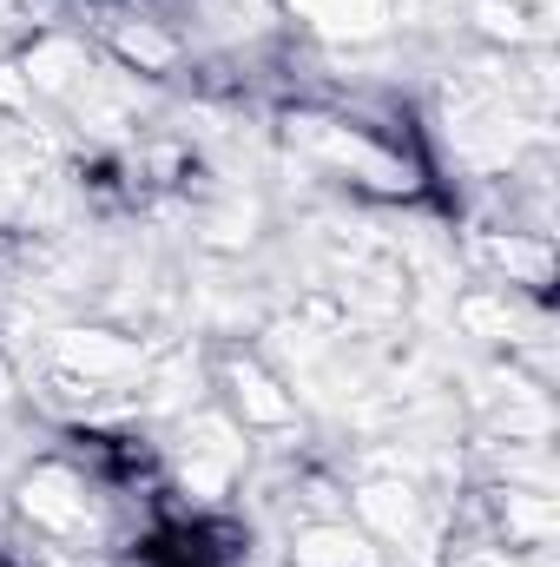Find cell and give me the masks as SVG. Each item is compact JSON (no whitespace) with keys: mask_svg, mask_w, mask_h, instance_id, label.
<instances>
[{"mask_svg":"<svg viewBox=\"0 0 560 567\" xmlns=\"http://www.w3.org/2000/svg\"><path fill=\"white\" fill-rule=\"evenodd\" d=\"M283 145H290L310 172L350 185L356 198H376V205H422V198H428V158L370 140V133H363L356 120H343L336 106H290V113H283Z\"/></svg>","mask_w":560,"mask_h":567,"instance_id":"obj_1","label":"cell"},{"mask_svg":"<svg viewBox=\"0 0 560 567\" xmlns=\"http://www.w3.org/2000/svg\"><path fill=\"white\" fill-rule=\"evenodd\" d=\"M13 515L46 548L86 555L113 535V488H100L73 455H40L13 475Z\"/></svg>","mask_w":560,"mask_h":567,"instance_id":"obj_2","label":"cell"},{"mask_svg":"<svg viewBox=\"0 0 560 567\" xmlns=\"http://www.w3.org/2000/svg\"><path fill=\"white\" fill-rule=\"evenodd\" d=\"M158 462H165V495H178L185 515H218V508H231V495L251 468V435L218 403H191L172 423V442Z\"/></svg>","mask_w":560,"mask_h":567,"instance_id":"obj_3","label":"cell"},{"mask_svg":"<svg viewBox=\"0 0 560 567\" xmlns=\"http://www.w3.org/2000/svg\"><path fill=\"white\" fill-rule=\"evenodd\" d=\"M205 377H211V390H218L211 403H218L231 423L245 429L251 442H290V435H303V403H297V383L283 377L265 350L231 343V350H218V357L205 363Z\"/></svg>","mask_w":560,"mask_h":567,"instance_id":"obj_4","label":"cell"},{"mask_svg":"<svg viewBox=\"0 0 560 567\" xmlns=\"http://www.w3.org/2000/svg\"><path fill=\"white\" fill-rule=\"evenodd\" d=\"M145 363H152V343L133 323H60V330H46V350H40V370H60L73 383L113 390V396H126L139 383Z\"/></svg>","mask_w":560,"mask_h":567,"instance_id":"obj_5","label":"cell"},{"mask_svg":"<svg viewBox=\"0 0 560 567\" xmlns=\"http://www.w3.org/2000/svg\"><path fill=\"white\" fill-rule=\"evenodd\" d=\"M343 515H350L383 555H403V548H416V542H435L428 495H422L416 475H363L356 488H343Z\"/></svg>","mask_w":560,"mask_h":567,"instance_id":"obj_6","label":"cell"},{"mask_svg":"<svg viewBox=\"0 0 560 567\" xmlns=\"http://www.w3.org/2000/svg\"><path fill=\"white\" fill-rule=\"evenodd\" d=\"M100 60H106V53H100L86 33H73V27H40V33L13 53L27 93H33V106H66V100L100 73Z\"/></svg>","mask_w":560,"mask_h":567,"instance_id":"obj_7","label":"cell"},{"mask_svg":"<svg viewBox=\"0 0 560 567\" xmlns=\"http://www.w3.org/2000/svg\"><path fill=\"white\" fill-rule=\"evenodd\" d=\"M93 47H100L120 73H133V80H172V73L185 66L178 27H172V20H152V13H106L100 33H93Z\"/></svg>","mask_w":560,"mask_h":567,"instance_id":"obj_8","label":"cell"},{"mask_svg":"<svg viewBox=\"0 0 560 567\" xmlns=\"http://www.w3.org/2000/svg\"><path fill=\"white\" fill-rule=\"evenodd\" d=\"M475 258L495 271L501 290H528V297H548V290H554V245H548V231L488 225V231L475 238Z\"/></svg>","mask_w":560,"mask_h":567,"instance_id":"obj_9","label":"cell"},{"mask_svg":"<svg viewBox=\"0 0 560 567\" xmlns=\"http://www.w3.org/2000/svg\"><path fill=\"white\" fill-rule=\"evenodd\" d=\"M283 567H390V555L350 515H310V522H290Z\"/></svg>","mask_w":560,"mask_h":567,"instance_id":"obj_10","label":"cell"},{"mask_svg":"<svg viewBox=\"0 0 560 567\" xmlns=\"http://www.w3.org/2000/svg\"><path fill=\"white\" fill-rule=\"evenodd\" d=\"M283 20H297L303 33L317 40H336V47H363L376 33H390L396 7L403 0H271Z\"/></svg>","mask_w":560,"mask_h":567,"instance_id":"obj_11","label":"cell"},{"mask_svg":"<svg viewBox=\"0 0 560 567\" xmlns=\"http://www.w3.org/2000/svg\"><path fill=\"white\" fill-rule=\"evenodd\" d=\"M468 20H475V33H481L495 53L548 47V7H528V0H475Z\"/></svg>","mask_w":560,"mask_h":567,"instance_id":"obj_12","label":"cell"},{"mask_svg":"<svg viewBox=\"0 0 560 567\" xmlns=\"http://www.w3.org/2000/svg\"><path fill=\"white\" fill-rule=\"evenodd\" d=\"M106 567H198V561H185V555H172V542H158V535H152V542H133L126 555H113Z\"/></svg>","mask_w":560,"mask_h":567,"instance_id":"obj_13","label":"cell"},{"mask_svg":"<svg viewBox=\"0 0 560 567\" xmlns=\"http://www.w3.org/2000/svg\"><path fill=\"white\" fill-rule=\"evenodd\" d=\"M20 396H27V383H20V370H13V357H7V343H0V416L20 410Z\"/></svg>","mask_w":560,"mask_h":567,"instance_id":"obj_14","label":"cell"}]
</instances>
